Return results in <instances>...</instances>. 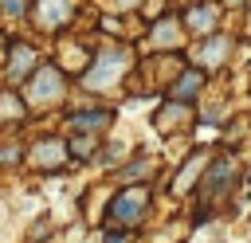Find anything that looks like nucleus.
Instances as JSON below:
<instances>
[{
    "label": "nucleus",
    "instance_id": "nucleus-6",
    "mask_svg": "<svg viewBox=\"0 0 251 243\" xmlns=\"http://www.w3.org/2000/svg\"><path fill=\"white\" fill-rule=\"evenodd\" d=\"M231 176H235V169H231V161H216V169L208 172V184H204V196H216V192H227V188H231Z\"/></svg>",
    "mask_w": 251,
    "mask_h": 243
},
{
    "label": "nucleus",
    "instance_id": "nucleus-5",
    "mask_svg": "<svg viewBox=\"0 0 251 243\" xmlns=\"http://www.w3.org/2000/svg\"><path fill=\"white\" fill-rule=\"evenodd\" d=\"M63 161H67V145H63L59 137L39 141V145L31 149V165H39V169H55V165H63Z\"/></svg>",
    "mask_w": 251,
    "mask_h": 243
},
{
    "label": "nucleus",
    "instance_id": "nucleus-2",
    "mask_svg": "<svg viewBox=\"0 0 251 243\" xmlns=\"http://www.w3.org/2000/svg\"><path fill=\"white\" fill-rule=\"evenodd\" d=\"M145 208H149V192L145 188H126L110 204V223H137L145 216Z\"/></svg>",
    "mask_w": 251,
    "mask_h": 243
},
{
    "label": "nucleus",
    "instance_id": "nucleus-7",
    "mask_svg": "<svg viewBox=\"0 0 251 243\" xmlns=\"http://www.w3.org/2000/svg\"><path fill=\"white\" fill-rule=\"evenodd\" d=\"M220 20V8H212V4H200V8H188V16H184V24H188V31H212V24Z\"/></svg>",
    "mask_w": 251,
    "mask_h": 243
},
{
    "label": "nucleus",
    "instance_id": "nucleus-3",
    "mask_svg": "<svg viewBox=\"0 0 251 243\" xmlns=\"http://www.w3.org/2000/svg\"><path fill=\"white\" fill-rule=\"evenodd\" d=\"M59 94H63V74L55 67H39L35 78H31V86H27V102L43 106V102H55Z\"/></svg>",
    "mask_w": 251,
    "mask_h": 243
},
{
    "label": "nucleus",
    "instance_id": "nucleus-11",
    "mask_svg": "<svg viewBox=\"0 0 251 243\" xmlns=\"http://www.w3.org/2000/svg\"><path fill=\"white\" fill-rule=\"evenodd\" d=\"M200 165H204V153H196V157H192V165H184V169H180V176L173 180V192H184V184H188V180H196Z\"/></svg>",
    "mask_w": 251,
    "mask_h": 243
},
{
    "label": "nucleus",
    "instance_id": "nucleus-4",
    "mask_svg": "<svg viewBox=\"0 0 251 243\" xmlns=\"http://www.w3.org/2000/svg\"><path fill=\"white\" fill-rule=\"evenodd\" d=\"M71 12H75V0H39L35 20L39 27H59L63 20H71Z\"/></svg>",
    "mask_w": 251,
    "mask_h": 243
},
{
    "label": "nucleus",
    "instance_id": "nucleus-15",
    "mask_svg": "<svg viewBox=\"0 0 251 243\" xmlns=\"http://www.w3.org/2000/svg\"><path fill=\"white\" fill-rule=\"evenodd\" d=\"M118 4H126V8H133V4H137V0H118Z\"/></svg>",
    "mask_w": 251,
    "mask_h": 243
},
{
    "label": "nucleus",
    "instance_id": "nucleus-12",
    "mask_svg": "<svg viewBox=\"0 0 251 243\" xmlns=\"http://www.w3.org/2000/svg\"><path fill=\"white\" fill-rule=\"evenodd\" d=\"M200 82H204V74H196V71H192V74H184V78L173 86V98H188V94H196V90H200Z\"/></svg>",
    "mask_w": 251,
    "mask_h": 243
},
{
    "label": "nucleus",
    "instance_id": "nucleus-8",
    "mask_svg": "<svg viewBox=\"0 0 251 243\" xmlns=\"http://www.w3.org/2000/svg\"><path fill=\"white\" fill-rule=\"evenodd\" d=\"M27 67H31V47H27V43H16V47H12V59H8V78L20 82V78L27 74Z\"/></svg>",
    "mask_w": 251,
    "mask_h": 243
},
{
    "label": "nucleus",
    "instance_id": "nucleus-9",
    "mask_svg": "<svg viewBox=\"0 0 251 243\" xmlns=\"http://www.w3.org/2000/svg\"><path fill=\"white\" fill-rule=\"evenodd\" d=\"M227 51H231V43H227V39H212V43H208L204 51H196V59L212 67V63H220V59H227Z\"/></svg>",
    "mask_w": 251,
    "mask_h": 243
},
{
    "label": "nucleus",
    "instance_id": "nucleus-13",
    "mask_svg": "<svg viewBox=\"0 0 251 243\" xmlns=\"http://www.w3.org/2000/svg\"><path fill=\"white\" fill-rule=\"evenodd\" d=\"M4 12H12V16H16V12H24V4H20V0H4Z\"/></svg>",
    "mask_w": 251,
    "mask_h": 243
},
{
    "label": "nucleus",
    "instance_id": "nucleus-14",
    "mask_svg": "<svg viewBox=\"0 0 251 243\" xmlns=\"http://www.w3.org/2000/svg\"><path fill=\"white\" fill-rule=\"evenodd\" d=\"M106 243H129V239H118V235H110V239H106Z\"/></svg>",
    "mask_w": 251,
    "mask_h": 243
},
{
    "label": "nucleus",
    "instance_id": "nucleus-10",
    "mask_svg": "<svg viewBox=\"0 0 251 243\" xmlns=\"http://www.w3.org/2000/svg\"><path fill=\"white\" fill-rule=\"evenodd\" d=\"M176 35H180V31H176L173 20H161V27H153V43H161V47H176V43H180Z\"/></svg>",
    "mask_w": 251,
    "mask_h": 243
},
{
    "label": "nucleus",
    "instance_id": "nucleus-1",
    "mask_svg": "<svg viewBox=\"0 0 251 243\" xmlns=\"http://www.w3.org/2000/svg\"><path fill=\"white\" fill-rule=\"evenodd\" d=\"M126 67H129V51H102V55L94 59V67L82 74V82L94 86V90H106V86L118 82V74H122Z\"/></svg>",
    "mask_w": 251,
    "mask_h": 243
}]
</instances>
